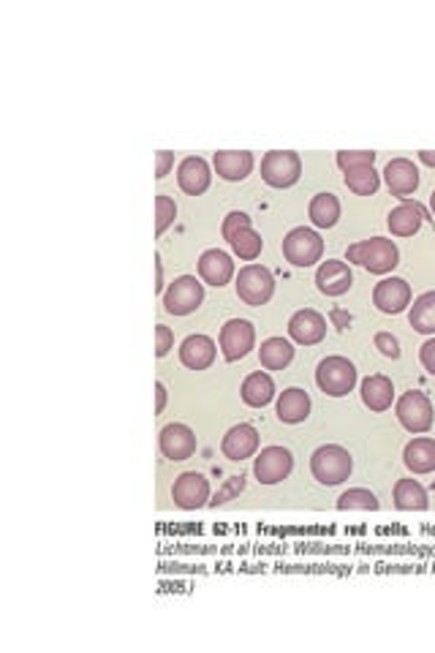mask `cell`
Segmentation results:
<instances>
[{
  "label": "cell",
  "mask_w": 435,
  "mask_h": 653,
  "mask_svg": "<svg viewBox=\"0 0 435 653\" xmlns=\"http://www.w3.org/2000/svg\"><path fill=\"white\" fill-rule=\"evenodd\" d=\"M345 259H348V264H362L373 275H386L397 267L400 251L389 237H370V240L351 245L345 251Z\"/></svg>",
  "instance_id": "1"
},
{
  "label": "cell",
  "mask_w": 435,
  "mask_h": 653,
  "mask_svg": "<svg viewBox=\"0 0 435 653\" xmlns=\"http://www.w3.org/2000/svg\"><path fill=\"white\" fill-rule=\"evenodd\" d=\"M351 468H354V460L348 455V450L337 447V444H326V447H318L310 458V471L313 477L326 485V487H335L340 482H345L351 477Z\"/></svg>",
  "instance_id": "2"
},
{
  "label": "cell",
  "mask_w": 435,
  "mask_h": 653,
  "mask_svg": "<svg viewBox=\"0 0 435 653\" xmlns=\"http://www.w3.org/2000/svg\"><path fill=\"white\" fill-rule=\"evenodd\" d=\"M316 384L329 398H343L356 387V368L345 357H326L316 368Z\"/></svg>",
  "instance_id": "3"
},
{
  "label": "cell",
  "mask_w": 435,
  "mask_h": 653,
  "mask_svg": "<svg viewBox=\"0 0 435 653\" xmlns=\"http://www.w3.org/2000/svg\"><path fill=\"white\" fill-rule=\"evenodd\" d=\"M283 256L294 267H313L324 256V240L316 229L297 226L283 237Z\"/></svg>",
  "instance_id": "4"
},
{
  "label": "cell",
  "mask_w": 435,
  "mask_h": 653,
  "mask_svg": "<svg viewBox=\"0 0 435 653\" xmlns=\"http://www.w3.org/2000/svg\"><path fill=\"white\" fill-rule=\"evenodd\" d=\"M275 294V278L264 264H245L237 275V297L245 305H267Z\"/></svg>",
  "instance_id": "5"
},
{
  "label": "cell",
  "mask_w": 435,
  "mask_h": 653,
  "mask_svg": "<svg viewBox=\"0 0 435 653\" xmlns=\"http://www.w3.org/2000/svg\"><path fill=\"white\" fill-rule=\"evenodd\" d=\"M302 175V161L294 150H270L261 158V180L272 188H291Z\"/></svg>",
  "instance_id": "6"
},
{
  "label": "cell",
  "mask_w": 435,
  "mask_h": 653,
  "mask_svg": "<svg viewBox=\"0 0 435 653\" xmlns=\"http://www.w3.org/2000/svg\"><path fill=\"white\" fill-rule=\"evenodd\" d=\"M204 302V283L196 275H180L164 291V308L172 316H188Z\"/></svg>",
  "instance_id": "7"
},
{
  "label": "cell",
  "mask_w": 435,
  "mask_h": 653,
  "mask_svg": "<svg viewBox=\"0 0 435 653\" xmlns=\"http://www.w3.org/2000/svg\"><path fill=\"white\" fill-rule=\"evenodd\" d=\"M218 344H221V355H223L226 363H237V360L248 357L251 349L256 346V330H253V324L245 321V318H229V321L221 326Z\"/></svg>",
  "instance_id": "8"
},
{
  "label": "cell",
  "mask_w": 435,
  "mask_h": 653,
  "mask_svg": "<svg viewBox=\"0 0 435 653\" xmlns=\"http://www.w3.org/2000/svg\"><path fill=\"white\" fill-rule=\"evenodd\" d=\"M394 414H397L400 425H402L408 433H427V431L432 428V420H435L430 398H427L424 393H416V390L405 393V395L397 401Z\"/></svg>",
  "instance_id": "9"
},
{
  "label": "cell",
  "mask_w": 435,
  "mask_h": 653,
  "mask_svg": "<svg viewBox=\"0 0 435 653\" xmlns=\"http://www.w3.org/2000/svg\"><path fill=\"white\" fill-rule=\"evenodd\" d=\"M291 468H294V458L286 447H264L253 463V474L261 485L283 482L291 474Z\"/></svg>",
  "instance_id": "10"
},
{
  "label": "cell",
  "mask_w": 435,
  "mask_h": 653,
  "mask_svg": "<svg viewBox=\"0 0 435 653\" xmlns=\"http://www.w3.org/2000/svg\"><path fill=\"white\" fill-rule=\"evenodd\" d=\"M172 498L180 509H199L204 504H210V482L204 474H196V471H185L175 479V487H172Z\"/></svg>",
  "instance_id": "11"
},
{
  "label": "cell",
  "mask_w": 435,
  "mask_h": 653,
  "mask_svg": "<svg viewBox=\"0 0 435 653\" xmlns=\"http://www.w3.org/2000/svg\"><path fill=\"white\" fill-rule=\"evenodd\" d=\"M288 336L299 346H316L326 338V318L313 308L297 310L288 318Z\"/></svg>",
  "instance_id": "12"
},
{
  "label": "cell",
  "mask_w": 435,
  "mask_h": 653,
  "mask_svg": "<svg viewBox=\"0 0 435 653\" xmlns=\"http://www.w3.org/2000/svg\"><path fill=\"white\" fill-rule=\"evenodd\" d=\"M373 305L381 313L397 316L411 305V286L402 278H383L381 283H375L373 289Z\"/></svg>",
  "instance_id": "13"
},
{
  "label": "cell",
  "mask_w": 435,
  "mask_h": 653,
  "mask_svg": "<svg viewBox=\"0 0 435 653\" xmlns=\"http://www.w3.org/2000/svg\"><path fill=\"white\" fill-rule=\"evenodd\" d=\"M316 286L326 297H340V294H345L354 286V272H351V267L345 261L326 259L316 270Z\"/></svg>",
  "instance_id": "14"
},
{
  "label": "cell",
  "mask_w": 435,
  "mask_h": 653,
  "mask_svg": "<svg viewBox=\"0 0 435 653\" xmlns=\"http://www.w3.org/2000/svg\"><path fill=\"white\" fill-rule=\"evenodd\" d=\"M161 452L164 458L180 463V460H188L194 452H196V433L188 428V425H180V422H172L161 431Z\"/></svg>",
  "instance_id": "15"
},
{
  "label": "cell",
  "mask_w": 435,
  "mask_h": 653,
  "mask_svg": "<svg viewBox=\"0 0 435 653\" xmlns=\"http://www.w3.org/2000/svg\"><path fill=\"white\" fill-rule=\"evenodd\" d=\"M256 450H259V431H256L253 425H248V422L234 425V428L223 436V441H221V452H223L229 460H234V463L253 458Z\"/></svg>",
  "instance_id": "16"
},
{
  "label": "cell",
  "mask_w": 435,
  "mask_h": 653,
  "mask_svg": "<svg viewBox=\"0 0 435 653\" xmlns=\"http://www.w3.org/2000/svg\"><path fill=\"white\" fill-rule=\"evenodd\" d=\"M199 278L215 289L226 286L234 278V261L226 251L221 248H210L199 256Z\"/></svg>",
  "instance_id": "17"
},
{
  "label": "cell",
  "mask_w": 435,
  "mask_h": 653,
  "mask_svg": "<svg viewBox=\"0 0 435 653\" xmlns=\"http://www.w3.org/2000/svg\"><path fill=\"white\" fill-rule=\"evenodd\" d=\"M383 180H386L392 196L408 199V194H413L419 188V169L408 158H392L383 169Z\"/></svg>",
  "instance_id": "18"
},
{
  "label": "cell",
  "mask_w": 435,
  "mask_h": 653,
  "mask_svg": "<svg viewBox=\"0 0 435 653\" xmlns=\"http://www.w3.org/2000/svg\"><path fill=\"white\" fill-rule=\"evenodd\" d=\"M210 180H213V175H210V166H207L204 158L188 156V158L180 161V166H177V183H180V188H183L188 196H202V194L210 188Z\"/></svg>",
  "instance_id": "19"
},
{
  "label": "cell",
  "mask_w": 435,
  "mask_h": 653,
  "mask_svg": "<svg viewBox=\"0 0 435 653\" xmlns=\"http://www.w3.org/2000/svg\"><path fill=\"white\" fill-rule=\"evenodd\" d=\"M218 346L207 336H188L180 344V363L191 371H207L215 363Z\"/></svg>",
  "instance_id": "20"
},
{
  "label": "cell",
  "mask_w": 435,
  "mask_h": 653,
  "mask_svg": "<svg viewBox=\"0 0 435 653\" xmlns=\"http://www.w3.org/2000/svg\"><path fill=\"white\" fill-rule=\"evenodd\" d=\"M427 218L424 207L419 202H411V199H402L400 207H394L389 215H386V226L394 237H413L421 226V221Z\"/></svg>",
  "instance_id": "21"
},
{
  "label": "cell",
  "mask_w": 435,
  "mask_h": 653,
  "mask_svg": "<svg viewBox=\"0 0 435 653\" xmlns=\"http://www.w3.org/2000/svg\"><path fill=\"white\" fill-rule=\"evenodd\" d=\"M213 166L218 177L229 183H240L253 172V156L248 150H218L213 158Z\"/></svg>",
  "instance_id": "22"
},
{
  "label": "cell",
  "mask_w": 435,
  "mask_h": 653,
  "mask_svg": "<svg viewBox=\"0 0 435 653\" xmlns=\"http://www.w3.org/2000/svg\"><path fill=\"white\" fill-rule=\"evenodd\" d=\"M310 417V395L299 387L283 390L278 398V420L286 425H299Z\"/></svg>",
  "instance_id": "23"
},
{
  "label": "cell",
  "mask_w": 435,
  "mask_h": 653,
  "mask_svg": "<svg viewBox=\"0 0 435 653\" xmlns=\"http://www.w3.org/2000/svg\"><path fill=\"white\" fill-rule=\"evenodd\" d=\"M402 463L413 474H432L435 471V439H427V436L413 439L402 452Z\"/></svg>",
  "instance_id": "24"
},
{
  "label": "cell",
  "mask_w": 435,
  "mask_h": 653,
  "mask_svg": "<svg viewBox=\"0 0 435 653\" xmlns=\"http://www.w3.org/2000/svg\"><path fill=\"white\" fill-rule=\"evenodd\" d=\"M240 395H242V401H245L251 409H264V406L272 403V398H275V382H272L270 374L256 371V374H251V376L242 382Z\"/></svg>",
  "instance_id": "25"
},
{
  "label": "cell",
  "mask_w": 435,
  "mask_h": 653,
  "mask_svg": "<svg viewBox=\"0 0 435 653\" xmlns=\"http://www.w3.org/2000/svg\"><path fill=\"white\" fill-rule=\"evenodd\" d=\"M392 401H394V387L386 376L375 374L362 382V403L370 412H386L392 406Z\"/></svg>",
  "instance_id": "26"
},
{
  "label": "cell",
  "mask_w": 435,
  "mask_h": 653,
  "mask_svg": "<svg viewBox=\"0 0 435 653\" xmlns=\"http://www.w3.org/2000/svg\"><path fill=\"white\" fill-rule=\"evenodd\" d=\"M408 321L416 333L421 336H435V291H424L413 299Z\"/></svg>",
  "instance_id": "27"
},
{
  "label": "cell",
  "mask_w": 435,
  "mask_h": 653,
  "mask_svg": "<svg viewBox=\"0 0 435 653\" xmlns=\"http://www.w3.org/2000/svg\"><path fill=\"white\" fill-rule=\"evenodd\" d=\"M259 360L267 371H283L294 360V346L286 338H267L259 349Z\"/></svg>",
  "instance_id": "28"
},
{
  "label": "cell",
  "mask_w": 435,
  "mask_h": 653,
  "mask_svg": "<svg viewBox=\"0 0 435 653\" xmlns=\"http://www.w3.org/2000/svg\"><path fill=\"white\" fill-rule=\"evenodd\" d=\"M394 506L400 512H421L430 506V498H427V490L416 482V479H397L394 485Z\"/></svg>",
  "instance_id": "29"
},
{
  "label": "cell",
  "mask_w": 435,
  "mask_h": 653,
  "mask_svg": "<svg viewBox=\"0 0 435 653\" xmlns=\"http://www.w3.org/2000/svg\"><path fill=\"white\" fill-rule=\"evenodd\" d=\"M307 213L316 229H332L340 221V202L335 194H316Z\"/></svg>",
  "instance_id": "30"
},
{
  "label": "cell",
  "mask_w": 435,
  "mask_h": 653,
  "mask_svg": "<svg viewBox=\"0 0 435 653\" xmlns=\"http://www.w3.org/2000/svg\"><path fill=\"white\" fill-rule=\"evenodd\" d=\"M229 245H232V251H234L242 261H253V259L261 256L264 240H261L259 232H253V226H245V229H240V232L232 234Z\"/></svg>",
  "instance_id": "31"
},
{
  "label": "cell",
  "mask_w": 435,
  "mask_h": 653,
  "mask_svg": "<svg viewBox=\"0 0 435 653\" xmlns=\"http://www.w3.org/2000/svg\"><path fill=\"white\" fill-rule=\"evenodd\" d=\"M345 185L359 194V196H370L378 191L381 185V175L375 172V166H359V169H351L345 172Z\"/></svg>",
  "instance_id": "32"
},
{
  "label": "cell",
  "mask_w": 435,
  "mask_h": 653,
  "mask_svg": "<svg viewBox=\"0 0 435 653\" xmlns=\"http://www.w3.org/2000/svg\"><path fill=\"white\" fill-rule=\"evenodd\" d=\"M337 509H364V512H373V509H378V498L370 490H364V487H351V490H345L337 498Z\"/></svg>",
  "instance_id": "33"
},
{
  "label": "cell",
  "mask_w": 435,
  "mask_h": 653,
  "mask_svg": "<svg viewBox=\"0 0 435 653\" xmlns=\"http://www.w3.org/2000/svg\"><path fill=\"white\" fill-rule=\"evenodd\" d=\"M175 218H177V204H175V199H169V196H156V234L161 237L172 223H175Z\"/></svg>",
  "instance_id": "34"
},
{
  "label": "cell",
  "mask_w": 435,
  "mask_h": 653,
  "mask_svg": "<svg viewBox=\"0 0 435 653\" xmlns=\"http://www.w3.org/2000/svg\"><path fill=\"white\" fill-rule=\"evenodd\" d=\"M375 164V153L373 150H340L337 153V166L343 172L359 169V166H373Z\"/></svg>",
  "instance_id": "35"
},
{
  "label": "cell",
  "mask_w": 435,
  "mask_h": 653,
  "mask_svg": "<svg viewBox=\"0 0 435 653\" xmlns=\"http://www.w3.org/2000/svg\"><path fill=\"white\" fill-rule=\"evenodd\" d=\"M251 223H253V218H251L248 213H237V210L229 213L226 221H223V229H221V232H223V240H232L234 232H240V229H245V226H251Z\"/></svg>",
  "instance_id": "36"
},
{
  "label": "cell",
  "mask_w": 435,
  "mask_h": 653,
  "mask_svg": "<svg viewBox=\"0 0 435 653\" xmlns=\"http://www.w3.org/2000/svg\"><path fill=\"white\" fill-rule=\"evenodd\" d=\"M242 487H245V477H232L226 485H223V490H218L215 496H213V506H221V504H226L229 498H234L237 493H242Z\"/></svg>",
  "instance_id": "37"
},
{
  "label": "cell",
  "mask_w": 435,
  "mask_h": 653,
  "mask_svg": "<svg viewBox=\"0 0 435 653\" xmlns=\"http://www.w3.org/2000/svg\"><path fill=\"white\" fill-rule=\"evenodd\" d=\"M375 349H378L383 357H389V360H397V357H400V344H397V338H392L389 333H378V336H375Z\"/></svg>",
  "instance_id": "38"
},
{
  "label": "cell",
  "mask_w": 435,
  "mask_h": 653,
  "mask_svg": "<svg viewBox=\"0 0 435 653\" xmlns=\"http://www.w3.org/2000/svg\"><path fill=\"white\" fill-rule=\"evenodd\" d=\"M172 346H175L172 330H169V326H164V324H158V326H156V355H158V357H166Z\"/></svg>",
  "instance_id": "39"
},
{
  "label": "cell",
  "mask_w": 435,
  "mask_h": 653,
  "mask_svg": "<svg viewBox=\"0 0 435 653\" xmlns=\"http://www.w3.org/2000/svg\"><path fill=\"white\" fill-rule=\"evenodd\" d=\"M419 360H421L424 371H427L430 376H435V338H430V341L419 349Z\"/></svg>",
  "instance_id": "40"
},
{
  "label": "cell",
  "mask_w": 435,
  "mask_h": 653,
  "mask_svg": "<svg viewBox=\"0 0 435 653\" xmlns=\"http://www.w3.org/2000/svg\"><path fill=\"white\" fill-rule=\"evenodd\" d=\"M172 166H175V153H169V150H161V153H158V158H156V177H158V180H161V177H166Z\"/></svg>",
  "instance_id": "41"
},
{
  "label": "cell",
  "mask_w": 435,
  "mask_h": 653,
  "mask_svg": "<svg viewBox=\"0 0 435 653\" xmlns=\"http://www.w3.org/2000/svg\"><path fill=\"white\" fill-rule=\"evenodd\" d=\"M164 409H166V387L158 382L156 384V414H164Z\"/></svg>",
  "instance_id": "42"
},
{
  "label": "cell",
  "mask_w": 435,
  "mask_h": 653,
  "mask_svg": "<svg viewBox=\"0 0 435 653\" xmlns=\"http://www.w3.org/2000/svg\"><path fill=\"white\" fill-rule=\"evenodd\" d=\"M156 291H158V294L164 291V267H161V259H156Z\"/></svg>",
  "instance_id": "43"
},
{
  "label": "cell",
  "mask_w": 435,
  "mask_h": 653,
  "mask_svg": "<svg viewBox=\"0 0 435 653\" xmlns=\"http://www.w3.org/2000/svg\"><path fill=\"white\" fill-rule=\"evenodd\" d=\"M332 318H335V324L340 326V330H345L348 321H351V316H345L343 310H332Z\"/></svg>",
  "instance_id": "44"
},
{
  "label": "cell",
  "mask_w": 435,
  "mask_h": 653,
  "mask_svg": "<svg viewBox=\"0 0 435 653\" xmlns=\"http://www.w3.org/2000/svg\"><path fill=\"white\" fill-rule=\"evenodd\" d=\"M419 161L435 169V150H421V153H419Z\"/></svg>",
  "instance_id": "45"
},
{
  "label": "cell",
  "mask_w": 435,
  "mask_h": 653,
  "mask_svg": "<svg viewBox=\"0 0 435 653\" xmlns=\"http://www.w3.org/2000/svg\"><path fill=\"white\" fill-rule=\"evenodd\" d=\"M430 210H432V215H435V191L430 194Z\"/></svg>",
  "instance_id": "46"
}]
</instances>
